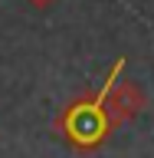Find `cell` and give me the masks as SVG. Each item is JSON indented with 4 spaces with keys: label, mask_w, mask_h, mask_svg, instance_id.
<instances>
[{
    "label": "cell",
    "mask_w": 154,
    "mask_h": 158,
    "mask_svg": "<svg viewBox=\"0 0 154 158\" xmlns=\"http://www.w3.org/2000/svg\"><path fill=\"white\" fill-rule=\"evenodd\" d=\"M118 69H121V59L115 63L108 82L118 76ZM108 82H105V89H102L92 102H85V106H72V112L66 115V132H69V138H72L76 145H95L98 138L105 135V112H102V106H105Z\"/></svg>",
    "instance_id": "cell-1"
}]
</instances>
